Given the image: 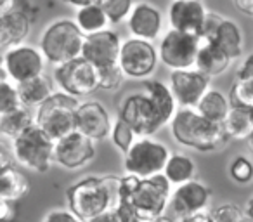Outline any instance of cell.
I'll return each mask as SVG.
<instances>
[{
	"label": "cell",
	"mask_w": 253,
	"mask_h": 222,
	"mask_svg": "<svg viewBox=\"0 0 253 222\" xmlns=\"http://www.w3.org/2000/svg\"><path fill=\"white\" fill-rule=\"evenodd\" d=\"M177 99L170 85L160 80L142 82L141 90L126 95L118 108V118L130 125L137 137L153 135L173 120Z\"/></svg>",
	"instance_id": "cell-1"
},
{
	"label": "cell",
	"mask_w": 253,
	"mask_h": 222,
	"mask_svg": "<svg viewBox=\"0 0 253 222\" xmlns=\"http://www.w3.org/2000/svg\"><path fill=\"white\" fill-rule=\"evenodd\" d=\"M172 182L165 174L137 177L126 174L120 182V201L115 207L122 222H153L165 215L170 205Z\"/></svg>",
	"instance_id": "cell-2"
},
{
	"label": "cell",
	"mask_w": 253,
	"mask_h": 222,
	"mask_svg": "<svg viewBox=\"0 0 253 222\" xmlns=\"http://www.w3.org/2000/svg\"><path fill=\"white\" fill-rule=\"evenodd\" d=\"M122 177H84L66 191L68 207L82 219L95 217L106 210H111L120 201Z\"/></svg>",
	"instance_id": "cell-3"
},
{
	"label": "cell",
	"mask_w": 253,
	"mask_h": 222,
	"mask_svg": "<svg viewBox=\"0 0 253 222\" xmlns=\"http://www.w3.org/2000/svg\"><path fill=\"white\" fill-rule=\"evenodd\" d=\"M170 131L179 144L201 153L217 151L229 141L224 125L208 120L196 108H180L170 122Z\"/></svg>",
	"instance_id": "cell-4"
},
{
	"label": "cell",
	"mask_w": 253,
	"mask_h": 222,
	"mask_svg": "<svg viewBox=\"0 0 253 222\" xmlns=\"http://www.w3.org/2000/svg\"><path fill=\"white\" fill-rule=\"evenodd\" d=\"M85 35L77 25V21L59 19L45 28L40 39V49L47 61L59 66L84 56Z\"/></svg>",
	"instance_id": "cell-5"
},
{
	"label": "cell",
	"mask_w": 253,
	"mask_h": 222,
	"mask_svg": "<svg viewBox=\"0 0 253 222\" xmlns=\"http://www.w3.org/2000/svg\"><path fill=\"white\" fill-rule=\"evenodd\" d=\"M12 156L25 169L47 172L56 163V141L33 124L19 137L12 139Z\"/></svg>",
	"instance_id": "cell-6"
},
{
	"label": "cell",
	"mask_w": 253,
	"mask_h": 222,
	"mask_svg": "<svg viewBox=\"0 0 253 222\" xmlns=\"http://www.w3.org/2000/svg\"><path fill=\"white\" fill-rule=\"evenodd\" d=\"M77 99L66 92H54L43 104L37 108L35 124L42 127L54 141L66 137L77 131V111L80 106Z\"/></svg>",
	"instance_id": "cell-7"
},
{
	"label": "cell",
	"mask_w": 253,
	"mask_h": 222,
	"mask_svg": "<svg viewBox=\"0 0 253 222\" xmlns=\"http://www.w3.org/2000/svg\"><path fill=\"white\" fill-rule=\"evenodd\" d=\"M170 149L163 142L151 139V135L137 137L132 148L125 153L123 167L126 174L137 177H153L163 174L170 158Z\"/></svg>",
	"instance_id": "cell-8"
},
{
	"label": "cell",
	"mask_w": 253,
	"mask_h": 222,
	"mask_svg": "<svg viewBox=\"0 0 253 222\" xmlns=\"http://www.w3.org/2000/svg\"><path fill=\"white\" fill-rule=\"evenodd\" d=\"M201 47V37L194 33L180 32V30H170L165 33L158 47L160 61L175 70H191L196 68L198 52Z\"/></svg>",
	"instance_id": "cell-9"
},
{
	"label": "cell",
	"mask_w": 253,
	"mask_h": 222,
	"mask_svg": "<svg viewBox=\"0 0 253 222\" xmlns=\"http://www.w3.org/2000/svg\"><path fill=\"white\" fill-rule=\"evenodd\" d=\"M54 78H56V84L61 87V90L75 95V97H85V95L94 94L97 89H101L97 68L84 56L70 61V63L59 64L56 68Z\"/></svg>",
	"instance_id": "cell-10"
},
{
	"label": "cell",
	"mask_w": 253,
	"mask_h": 222,
	"mask_svg": "<svg viewBox=\"0 0 253 222\" xmlns=\"http://www.w3.org/2000/svg\"><path fill=\"white\" fill-rule=\"evenodd\" d=\"M45 59L42 49L26 44L9 47L2 59V78H11L14 84H21L33 77H39L45 70Z\"/></svg>",
	"instance_id": "cell-11"
},
{
	"label": "cell",
	"mask_w": 253,
	"mask_h": 222,
	"mask_svg": "<svg viewBox=\"0 0 253 222\" xmlns=\"http://www.w3.org/2000/svg\"><path fill=\"white\" fill-rule=\"evenodd\" d=\"M160 61V54L153 42L144 39H126L122 42V52H120V66L123 68L128 78H148L156 70Z\"/></svg>",
	"instance_id": "cell-12"
},
{
	"label": "cell",
	"mask_w": 253,
	"mask_h": 222,
	"mask_svg": "<svg viewBox=\"0 0 253 222\" xmlns=\"http://www.w3.org/2000/svg\"><path fill=\"white\" fill-rule=\"evenodd\" d=\"M210 187L196 179L180 184V186L175 187V191L170 196L169 207L172 210V217H175L177 221H182L186 217L201 214L210 205Z\"/></svg>",
	"instance_id": "cell-13"
},
{
	"label": "cell",
	"mask_w": 253,
	"mask_h": 222,
	"mask_svg": "<svg viewBox=\"0 0 253 222\" xmlns=\"http://www.w3.org/2000/svg\"><path fill=\"white\" fill-rule=\"evenodd\" d=\"M95 158V141L75 131L56 141V163L66 170H78Z\"/></svg>",
	"instance_id": "cell-14"
},
{
	"label": "cell",
	"mask_w": 253,
	"mask_h": 222,
	"mask_svg": "<svg viewBox=\"0 0 253 222\" xmlns=\"http://www.w3.org/2000/svg\"><path fill=\"white\" fill-rule=\"evenodd\" d=\"M170 89L182 108H196L205 94L210 90V77L196 68L175 70L170 73Z\"/></svg>",
	"instance_id": "cell-15"
},
{
	"label": "cell",
	"mask_w": 253,
	"mask_h": 222,
	"mask_svg": "<svg viewBox=\"0 0 253 222\" xmlns=\"http://www.w3.org/2000/svg\"><path fill=\"white\" fill-rule=\"evenodd\" d=\"M120 52H122V40L113 30L106 28L102 32L87 35L85 39L84 57L90 61L97 70L120 63Z\"/></svg>",
	"instance_id": "cell-16"
},
{
	"label": "cell",
	"mask_w": 253,
	"mask_h": 222,
	"mask_svg": "<svg viewBox=\"0 0 253 222\" xmlns=\"http://www.w3.org/2000/svg\"><path fill=\"white\" fill-rule=\"evenodd\" d=\"M77 131L90 137L92 141H102L113 131L108 109L99 101H87L78 106Z\"/></svg>",
	"instance_id": "cell-17"
},
{
	"label": "cell",
	"mask_w": 253,
	"mask_h": 222,
	"mask_svg": "<svg viewBox=\"0 0 253 222\" xmlns=\"http://www.w3.org/2000/svg\"><path fill=\"white\" fill-rule=\"evenodd\" d=\"M207 14L201 0H173L169 9V21L173 30L201 35Z\"/></svg>",
	"instance_id": "cell-18"
},
{
	"label": "cell",
	"mask_w": 253,
	"mask_h": 222,
	"mask_svg": "<svg viewBox=\"0 0 253 222\" xmlns=\"http://www.w3.org/2000/svg\"><path fill=\"white\" fill-rule=\"evenodd\" d=\"M126 25H128L132 37L155 42L162 32L163 18L158 7L148 4V2H141V4L134 5L130 16L126 19Z\"/></svg>",
	"instance_id": "cell-19"
},
{
	"label": "cell",
	"mask_w": 253,
	"mask_h": 222,
	"mask_svg": "<svg viewBox=\"0 0 253 222\" xmlns=\"http://www.w3.org/2000/svg\"><path fill=\"white\" fill-rule=\"evenodd\" d=\"M30 30H32V18L19 9L14 7L0 14V44L5 49L23 44Z\"/></svg>",
	"instance_id": "cell-20"
},
{
	"label": "cell",
	"mask_w": 253,
	"mask_h": 222,
	"mask_svg": "<svg viewBox=\"0 0 253 222\" xmlns=\"http://www.w3.org/2000/svg\"><path fill=\"white\" fill-rule=\"evenodd\" d=\"M231 57L220 49L215 42H207L201 40L200 52H198V61H196V70H200L201 73L208 75L210 78L222 75L231 64Z\"/></svg>",
	"instance_id": "cell-21"
},
{
	"label": "cell",
	"mask_w": 253,
	"mask_h": 222,
	"mask_svg": "<svg viewBox=\"0 0 253 222\" xmlns=\"http://www.w3.org/2000/svg\"><path fill=\"white\" fill-rule=\"evenodd\" d=\"M222 125L229 141H246L253 134V108L232 104Z\"/></svg>",
	"instance_id": "cell-22"
},
{
	"label": "cell",
	"mask_w": 253,
	"mask_h": 222,
	"mask_svg": "<svg viewBox=\"0 0 253 222\" xmlns=\"http://www.w3.org/2000/svg\"><path fill=\"white\" fill-rule=\"evenodd\" d=\"M16 85H18L23 106H26V108H39L40 104H43L54 94L52 80L45 73Z\"/></svg>",
	"instance_id": "cell-23"
},
{
	"label": "cell",
	"mask_w": 253,
	"mask_h": 222,
	"mask_svg": "<svg viewBox=\"0 0 253 222\" xmlns=\"http://www.w3.org/2000/svg\"><path fill=\"white\" fill-rule=\"evenodd\" d=\"M30 191V180L21 170L7 167L0 170V198L18 201Z\"/></svg>",
	"instance_id": "cell-24"
},
{
	"label": "cell",
	"mask_w": 253,
	"mask_h": 222,
	"mask_svg": "<svg viewBox=\"0 0 253 222\" xmlns=\"http://www.w3.org/2000/svg\"><path fill=\"white\" fill-rule=\"evenodd\" d=\"M33 124H35V117L26 109V106H19V108L7 111V113H0V132L4 137H9L11 141L19 137Z\"/></svg>",
	"instance_id": "cell-25"
},
{
	"label": "cell",
	"mask_w": 253,
	"mask_h": 222,
	"mask_svg": "<svg viewBox=\"0 0 253 222\" xmlns=\"http://www.w3.org/2000/svg\"><path fill=\"white\" fill-rule=\"evenodd\" d=\"M215 42L225 54H227L231 59H236V57H241L243 54V45H245V40H243V32L234 21L231 19H224L217 32V37Z\"/></svg>",
	"instance_id": "cell-26"
},
{
	"label": "cell",
	"mask_w": 253,
	"mask_h": 222,
	"mask_svg": "<svg viewBox=\"0 0 253 222\" xmlns=\"http://www.w3.org/2000/svg\"><path fill=\"white\" fill-rule=\"evenodd\" d=\"M196 163L191 156L184 155V153H172L167 162V167L163 174L167 179L172 182V186H180L184 182H189L196 177Z\"/></svg>",
	"instance_id": "cell-27"
},
{
	"label": "cell",
	"mask_w": 253,
	"mask_h": 222,
	"mask_svg": "<svg viewBox=\"0 0 253 222\" xmlns=\"http://www.w3.org/2000/svg\"><path fill=\"white\" fill-rule=\"evenodd\" d=\"M232 102H229V99L225 97L222 92L218 90H208L207 94L201 97V101L198 102L196 109L200 111L203 117H207L208 120L215 122V124H224L225 117L231 111Z\"/></svg>",
	"instance_id": "cell-28"
},
{
	"label": "cell",
	"mask_w": 253,
	"mask_h": 222,
	"mask_svg": "<svg viewBox=\"0 0 253 222\" xmlns=\"http://www.w3.org/2000/svg\"><path fill=\"white\" fill-rule=\"evenodd\" d=\"M75 21H77V25L80 26V30L85 33V35H92V33L102 32V30L108 28V25L111 23L97 2L84 5V7L78 9Z\"/></svg>",
	"instance_id": "cell-29"
},
{
	"label": "cell",
	"mask_w": 253,
	"mask_h": 222,
	"mask_svg": "<svg viewBox=\"0 0 253 222\" xmlns=\"http://www.w3.org/2000/svg\"><path fill=\"white\" fill-rule=\"evenodd\" d=\"M95 2L101 5V9L106 12L113 25L122 23L123 19H128L132 9H134L132 0H95Z\"/></svg>",
	"instance_id": "cell-30"
},
{
	"label": "cell",
	"mask_w": 253,
	"mask_h": 222,
	"mask_svg": "<svg viewBox=\"0 0 253 222\" xmlns=\"http://www.w3.org/2000/svg\"><path fill=\"white\" fill-rule=\"evenodd\" d=\"M111 139H113V144H115L116 148L125 155V153L132 148V144L135 142L137 134H135L134 129L126 124V122H123L122 118H118V120L113 124Z\"/></svg>",
	"instance_id": "cell-31"
},
{
	"label": "cell",
	"mask_w": 253,
	"mask_h": 222,
	"mask_svg": "<svg viewBox=\"0 0 253 222\" xmlns=\"http://www.w3.org/2000/svg\"><path fill=\"white\" fill-rule=\"evenodd\" d=\"M99 85L102 90H118L125 82V71L120 63L109 64V66L99 68Z\"/></svg>",
	"instance_id": "cell-32"
},
{
	"label": "cell",
	"mask_w": 253,
	"mask_h": 222,
	"mask_svg": "<svg viewBox=\"0 0 253 222\" xmlns=\"http://www.w3.org/2000/svg\"><path fill=\"white\" fill-rule=\"evenodd\" d=\"M19 106H23V102L18 85H14V82L11 84L7 78H2L0 82V113H7Z\"/></svg>",
	"instance_id": "cell-33"
},
{
	"label": "cell",
	"mask_w": 253,
	"mask_h": 222,
	"mask_svg": "<svg viewBox=\"0 0 253 222\" xmlns=\"http://www.w3.org/2000/svg\"><path fill=\"white\" fill-rule=\"evenodd\" d=\"M231 102L253 108V78H236L231 89Z\"/></svg>",
	"instance_id": "cell-34"
},
{
	"label": "cell",
	"mask_w": 253,
	"mask_h": 222,
	"mask_svg": "<svg viewBox=\"0 0 253 222\" xmlns=\"http://www.w3.org/2000/svg\"><path fill=\"white\" fill-rule=\"evenodd\" d=\"M229 174L236 182H250V180H253V162L246 156H238V158L232 160L231 167H229Z\"/></svg>",
	"instance_id": "cell-35"
},
{
	"label": "cell",
	"mask_w": 253,
	"mask_h": 222,
	"mask_svg": "<svg viewBox=\"0 0 253 222\" xmlns=\"http://www.w3.org/2000/svg\"><path fill=\"white\" fill-rule=\"evenodd\" d=\"M211 217L215 219V222H243L245 221V215H243L241 208L232 203H225V205L217 207L211 212Z\"/></svg>",
	"instance_id": "cell-36"
},
{
	"label": "cell",
	"mask_w": 253,
	"mask_h": 222,
	"mask_svg": "<svg viewBox=\"0 0 253 222\" xmlns=\"http://www.w3.org/2000/svg\"><path fill=\"white\" fill-rule=\"evenodd\" d=\"M225 18H222L220 14H217V12H211L208 11L207 14V19H205V25H203V30H201V40H207V42H211V40H215V37H217V32L218 28H220L222 21H224Z\"/></svg>",
	"instance_id": "cell-37"
},
{
	"label": "cell",
	"mask_w": 253,
	"mask_h": 222,
	"mask_svg": "<svg viewBox=\"0 0 253 222\" xmlns=\"http://www.w3.org/2000/svg\"><path fill=\"white\" fill-rule=\"evenodd\" d=\"M42 222H85V221H82V219L68 207V208H52V210H49L43 215Z\"/></svg>",
	"instance_id": "cell-38"
},
{
	"label": "cell",
	"mask_w": 253,
	"mask_h": 222,
	"mask_svg": "<svg viewBox=\"0 0 253 222\" xmlns=\"http://www.w3.org/2000/svg\"><path fill=\"white\" fill-rule=\"evenodd\" d=\"M18 217L16 201L0 198V222H14Z\"/></svg>",
	"instance_id": "cell-39"
},
{
	"label": "cell",
	"mask_w": 253,
	"mask_h": 222,
	"mask_svg": "<svg viewBox=\"0 0 253 222\" xmlns=\"http://www.w3.org/2000/svg\"><path fill=\"white\" fill-rule=\"evenodd\" d=\"M238 78H253V54L243 59L238 70Z\"/></svg>",
	"instance_id": "cell-40"
},
{
	"label": "cell",
	"mask_w": 253,
	"mask_h": 222,
	"mask_svg": "<svg viewBox=\"0 0 253 222\" xmlns=\"http://www.w3.org/2000/svg\"><path fill=\"white\" fill-rule=\"evenodd\" d=\"M85 222H122V219L118 217L115 208H111V210L102 212V214L95 215V217L88 219V221H85Z\"/></svg>",
	"instance_id": "cell-41"
},
{
	"label": "cell",
	"mask_w": 253,
	"mask_h": 222,
	"mask_svg": "<svg viewBox=\"0 0 253 222\" xmlns=\"http://www.w3.org/2000/svg\"><path fill=\"white\" fill-rule=\"evenodd\" d=\"M179 222H215V219L211 217V214H208V212H201V214H196V215H193V217H186Z\"/></svg>",
	"instance_id": "cell-42"
},
{
	"label": "cell",
	"mask_w": 253,
	"mask_h": 222,
	"mask_svg": "<svg viewBox=\"0 0 253 222\" xmlns=\"http://www.w3.org/2000/svg\"><path fill=\"white\" fill-rule=\"evenodd\" d=\"M234 5L239 9L241 12L248 16H253V0H232Z\"/></svg>",
	"instance_id": "cell-43"
},
{
	"label": "cell",
	"mask_w": 253,
	"mask_h": 222,
	"mask_svg": "<svg viewBox=\"0 0 253 222\" xmlns=\"http://www.w3.org/2000/svg\"><path fill=\"white\" fill-rule=\"evenodd\" d=\"M61 2H64V4H68V5H73V7L80 9V7H84V5L94 4L95 0H61Z\"/></svg>",
	"instance_id": "cell-44"
},
{
	"label": "cell",
	"mask_w": 253,
	"mask_h": 222,
	"mask_svg": "<svg viewBox=\"0 0 253 222\" xmlns=\"http://www.w3.org/2000/svg\"><path fill=\"white\" fill-rule=\"evenodd\" d=\"M14 5H16V0H0V14L14 9Z\"/></svg>",
	"instance_id": "cell-45"
},
{
	"label": "cell",
	"mask_w": 253,
	"mask_h": 222,
	"mask_svg": "<svg viewBox=\"0 0 253 222\" xmlns=\"http://www.w3.org/2000/svg\"><path fill=\"white\" fill-rule=\"evenodd\" d=\"M153 222H179L175 217H170V215H162V217H158V219H155Z\"/></svg>",
	"instance_id": "cell-46"
},
{
	"label": "cell",
	"mask_w": 253,
	"mask_h": 222,
	"mask_svg": "<svg viewBox=\"0 0 253 222\" xmlns=\"http://www.w3.org/2000/svg\"><path fill=\"white\" fill-rule=\"evenodd\" d=\"M246 217L253 222V198L248 201V207H246Z\"/></svg>",
	"instance_id": "cell-47"
},
{
	"label": "cell",
	"mask_w": 253,
	"mask_h": 222,
	"mask_svg": "<svg viewBox=\"0 0 253 222\" xmlns=\"http://www.w3.org/2000/svg\"><path fill=\"white\" fill-rule=\"evenodd\" d=\"M246 146H248V149H250V153L253 155V134L250 135L248 139H246Z\"/></svg>",
	"instance_id": "cell-48"
},
{
	"label": "cell",
	"mask_w": 253,
	"mask_h": 222,
	"mask_svg": "<svg viewBox=\"0 0 253 222\" xmlns=\"http://www.w3.org/2000/svg\"><path fill=\"white\" fill-rule=\"evenodd\" d=\"M243 222H252V221H250V219H248V217H246V219H245V221H243Z\"/></svg>",
	"instance_id": "cell-49"
}]
</instances>
